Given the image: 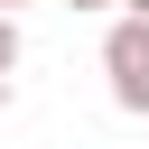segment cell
<instances>
[{
  "label": "cell",
  "mask_w": 149,
  "mask_h": 149,
  "mask_svg": "<svg viewBox=\"0 0 149 149\" xmlns=\"http://www.w3.org/2000/svg\"><path fill=\"white\" fill-rule=\"evenodd\" d=\"M0 9H19V0H0Z\"/></svg>",
  "instance_id": "obj_5"
},
{
  "label": "cell",
  "mask_w": 149,
  "mask_h": 149,
  "mask_svg": "<svg viewBox=\"0 0 149 149\" xmlns=\"http://www.w3.org/2000/svg\"><path fill=\"white\" fill-rule=\"evenodd\" d=\"M19 74V9H0V84Z\"/></svg>",
  "instance_id": "obj_2"
},
{
  "label": "cell",
  "mask_w": 149,
  "mask_h": 149,
  "mask_svg": "<svg viewBox=\"0 0 149 149\" xmlns=\"http://www.w3.org/2000/svg\"><path fill=\"white\" fill-rule=\"evenodd\" d=\"M102 74H112V102L121 112H149V19H112V37H102Z\"/></svg>",
  "instance_id": "obj_1"
},
{
  "label": "cell",
  "mask_w": 149,
  "mask_h": 149,
  "mask_svg": "<svg viewBox=\"0 0 149 149\" xmlns=\"http://www.w3.org/2000/svg\"><path fill=\"white\" fill-rule=\"evenodd\" d=\"M65 9H112V0H65Z\"/></svg>",
  "instance_id": "obj_4"
},
{
  "label": "cell",
  "mask_w": 149,
  "mask_h": 149,
  "mask_svg": "<svg viewBox=\"0 0 149 149\" xmlns=\"http://www.w3.org/2000/svg\"><path fill=\"white\" fill-rule=\"evenodd\" d=\"M112 9H130V19H149V0H112Z\"/></svg>",
  "instance_id": "obj_3"
}]
</instances>
